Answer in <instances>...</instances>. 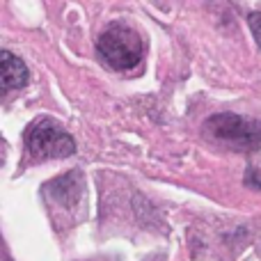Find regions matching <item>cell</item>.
<instances>
[{
    "instance_id": "obj_6",
    "label": "cell",
    "mask_w": 261,
    "mask_h": 261,
    "mask_svg": "<svg viewBox=\"0 0 261 261\" xmlns=\"http://www.w3.org/2000/svg\"><path fill=\"white\" fill-rule=\"evenodd\" d=\"M248 23H250V30H252V35H254V41H257V46L261 48V12L250 14Z\"/></svg>"
},
{
    "instance_id": "obj_2",
    "label": "cell",
    "mask_w": 261,
    "mask_h": 261,
    "mask_svg": "<svg viewBox=\"0 0 261 261\" xmlns=\"http://www.w3.org/2000/svg\"><path fill=\"white\" fill-rule=\"evenodd\" d=\"M204 130L216 142L227 144L236 151H259L261 149V122L243 115L220 113L204 122Z\"/></svg>"
},
{
    "instance_id": "obj_3",
    "label": "cell",
    "mask_w": 261,
    "mask_h": 261,
    "mask_svg": "<svg viewBox=\"0 0 261 261\" xmlns=\"http://www.w3.org/2000/svg\"><path fill=\"white\" fill-rule=\"evenodd\" d=\"M25 147L30 158L48 161V158H69L76 153V142L58 122L41 117L32 122L25 130Z\"/></svg>"
},
{
    "instance_id": "obj_5",
    "label": "cell",
    "mask_w": 261,
    "mask_h": 261,
    "mask_svg": "<svg viewBox=\"0 0 261 261\" xmlns=\"http://www.w3.org/2000/svg\"><path fill=\"white\" fill-rule=\"evenodd\" d=\"M81 184H83L81 174H78V172H71V174H64V176H60V179L50 181L46 190L53 193L60 204L69 206V204H73L78 199V195H81V188H83Z\"/></svg>"
},
{
    "instance_id": "obj_4",
    "label": "cell",
    "mask_w": 261,
    "mask_h": 261,
    "mask_svg": "<svg viewBox=\"0 0 261 261\" xmlns=\"http://www.w3.org/2000/svg\"><path fill=\"white\" fill-rule=\"evenodd\" d=\"M0 78H3V92H12L28 85L30 71L21 58H16L9 50H3L0 53Z\"/></svg>"
},
{
    "instance_id": "obj_1",
    "label": "cell",
    "mask_w": 261,
    "mask_h": 261,
    "mask_svg": "<svg viewBox=\"0 0 261 261\" xmlns=\"http://www.w3.org/2000/svg\"><path fill=\"white\" fill-rule=\"evenodd\" d=\"M142 39L133 28L124 23H113L101 32L96 41V53L99 58L115 71H130L142 60Z\"/></svg>"
}]
</instances>
